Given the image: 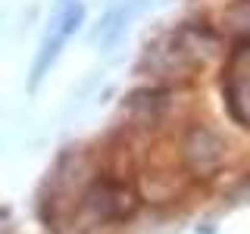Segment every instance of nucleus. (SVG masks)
I'll use <instances>...</instances> for the list:
<instances>
[{
	"mask_svg": "<svg viewBox=\"0 0 250 234\" xmlns=\"http://www.w3.org/2000/svg\"><path fill=\"white\" fill-rule=\"evenodd\" d=\"M82 22H84V3L82 0H57V6H53V13H50V22H47V28L41 35V44H38V53H35L31 88L53 69V62L66 50L69 38L82 28Z\"/></svg>",
	"mask_w": 250,
	"mask_h": 234,
	"instance_id": "f257e3e1",
	"label": "nucleus"
},
{
	"mask_svg": "<svg viewBox=\"0 0 250 234\" xmlns=\"http://www.w3.org/2000/svg\"><path fill=\"white\" fill-rule=\"evenodd\" d=\"M147 3H150V0H122V3H116L113 10L100 19L97 31H94V44L97 47H113L125 35V28L131 25V19H135Z\"/></svg>",
	"mask_w": 250,
	"mask_h": 234,
	"instance_id": "f03ea898",
	"label": "nucleus"
},
{
	"mask_svg": "<svg viewBox=\"0 0 250 234\" xmlns=\"http://www.w3.org/2000/svg\"><path fill=\"white\" fill-rule=\"evenodd\" d=\"M200 156H209V159L216 162H222V156H225V147H222V140H219L213 131H207V128H194L191 131V137H188V159H191V166L194 169H203V159Z\"/></svg>",
	"mask_w": 250,
	"mask_h": 234,
	"instance_id": "7ed1b4c3",
	"label": "nucleus"
},
{
	"mask_svg": "<svg viewBox=\"0 0 250 234\" xmlns=\"http://www.w3.org/2000/svg\"><path fill=\"white\" fill-rule=\"evenodd\" d=\"M229 103L234 109V116H238V119L250 128V69H247V72H241V69H234V72H231Z\"/></svg>",
	"mask_w": 250,
	"mask_h": 234,
	"instance_id": "20e7f679",
	"label": "nucleus"
}]
</instances>
